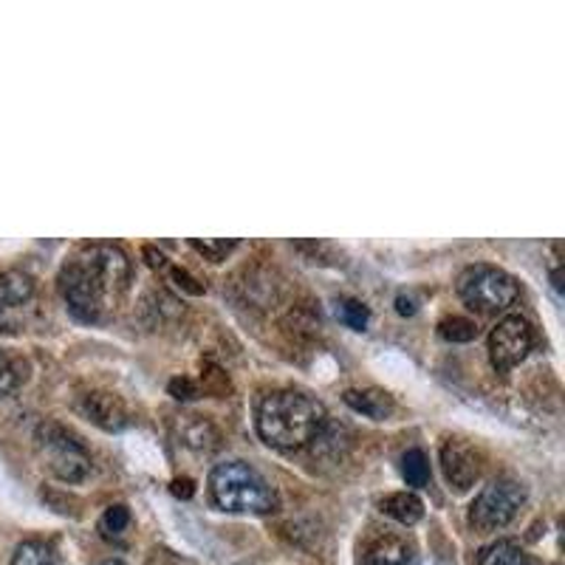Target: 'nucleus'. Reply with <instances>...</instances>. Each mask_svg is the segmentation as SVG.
<instances>
[{
	"instance_id": "17",
	"label": "nucleus",
	"mask_w": 565,
	"mask_h": 565,
	"mask_svg": "<svg viewBox=\"0 0 565 565\" xmlns=\"http://www.w3.org/2000/svg\"><path fill=\"white\" fill-rule=\"evenodd\" d=\"M337 317L342 320L348 328H353V332H365L368 323H371V309H368L365 303L353 300V297H342L337 303Z\"/></svg>"
},
{
	"instance_id": "22",
	"label": "nucleus",
	"mask_w": 565,
	"mask_h": 565,
	"mask_svg": "<svg viewBox=\"0 0 565 565\" xmlns=\"http://www.w3.org/2000/svg\"><path fill=\"white\" fill-rule=\"evenodd\" d=\"M190 247H193L199 255L207 257V261L221 263V261H227L229 252L238 247V241H190Z\"/></svg>"
},
{
	"instance_id": "1",
	"label": "nucleus",
	"mask_w": 565,
	"mask_h": 565,
	"mask_svg": "<svg viewBox=\"0 0 565 565\" xmlns=\"http://www.w3.org/2000/svg\"><path fill=\"white\" fill-rule=\"evenodd\" d=\"M131 280V261L113 243H88L60 272V294L83 323H103L117 311Z\"/></svg>"
},
{
	"instance_id": "11",
	"label": "nucleus",
	"mask_w": 565,
	"mask_h": 565,
	"mask_svg": "<svg viewBox=\"0 0 565 565\" xmlns=\"http://www.w3.org/2000/svg\"><path fill=\"white\" fill-rule=\"evenodd\" d=\"M362 565H410L413 563V545L407 540L394 538V534H385V538H376L365 545V552L359 557Z\"/></svg>"
},
{
	"instance_id": "19",
	"label": "nucleus",
	"mask_w": 565,
	"mask_h": 565,
	"mask_svg": "<svg viewBox=\"0 0 565 565\" xmlns=\"http://www.w3.org/2000/svg\"><path fill=\"white\" fill-rule=\"evenodd\" d=\"M184 438L190 447L195 449H215L218 447V430L204 419H195L190 421V428L184 430Z\"/></svg>"
},
{
	"instance_id": "28",
	"label": "nucleus",
	"mask_w": 565,
	"mask_h": 565,
	"mask_svg": "<svg viewBox=\"0 0 565 565\" xmlns=\"http://www.w3.org/2000/svg\"><path fill=\"white\" fill-rule=\"evenodd\" d=\"M97 565H128V563H122V560L113 557V560H103V563H97Z\"/></svg>"
},
{
	"instance_id": "21",
	"label": "nucleus",
	"mask_w": 565,
	"mask_h": 565,
	"mask_svg": "<svg viewBox=\"0 0 565 565\" xmlns=\"http://www.w3.org/2000/svg\"><path fill=\"white\" fill-rule=\"evenodd\" d=\"M21 385V371H17V362L9 357L3 348H0V396L12 394L14 387Z\"/></svg>"
},
{
	"instance_id": "12",
	"label": "nucleus",
	"mask_w": 565,
	"mask_h": 565,
	"mask_svg": "<svg viewBox=\"0 0 565 565\" xmlns=\"http://www.w3.org/2000/svg\"><path fill=\"white\" fill-rule=\"evenodd\" d=\"M478 565H538V560L526 552L524 545L512 538H501L483 545L478 552Z\"/></svg>"
},
{
	"instance_id": "25",
	"label": "nucleus",
	"mask_w": 565,
	"mask_h": 565,
	"mask_svg": "<svg viewBox=\"0 0 565 565\" xmlns=\"http://www.w3.org/2000/svg\"><path fill=\"white\" fill-rule=\"evenodd\" d=\"M416 309H419V305H416L413 297H407V294L396 297V311H399L401 317H413Z\"/></svg>"
},
{
	"instance_id": "24",
	"label": "nucleus",
	"mask_w": 565,
	"mask_h": 565,
	"mask_svg": "<svg viewBox=\"0 0 565 565\" xmlns=\"http://www.w3.org/2000/svg\"><path fill=\"white\" fill-rule=\"evenodd\" d=\"M172 277H176V280H179L181 289L190 291V294H201V291H204V286H199V280H195V277L187 275L184 269H172Z\"/></svg>"
},
{
	"instance_id": "3",
	"label": "nucleus",
	"mask_w": 565,
	"mask_h": 565,
	"mask_svg": "<svg viewBox=\"0 0 565 565\" xmlns=\"http://www.w3.org/2000/svg\"><path fill=\"white\" fill-rule=\"evenodd\" d=\"M209 495L218 509L232 515H272L277 509V492L247 461L215 464L209 472Z\"/></svg>"
},
{
	"instance_id": "26",
	"label": "nucleus",
	"mask_w": 565,
	"mask_h": 565,
	"mask_svg": "<svg viewBox=\"0 0 565 565\" xmlns=\"http://www.w3.org/2000/svg\"><path fill=\"white\" fill-rule=\"evenodd\" d=\"M193 481L190 478H176L172 481V495L176 497H193Z\"/></svg>"
},
{
	"instance_id": "10",
	"label": "nucleus",
	"mask_w": 565,
	"mask_h": 565,
	"mask_svg": "<svg viewBox=\"0 0 565 565\" xmlns=\"http://www.w3.org/2000/svg\"><path fill=\"white\" fill-rule=\"evenodd\" d=\"M80 413L85 419H91L97 428L108 430H124L131 424V413H128V407L122 405V399H117L113 394H103V390H94V394H85L80 399Z\"/></svg>"
},
{
	"instance_id": "27",
	"label": "nucleus",
	"mask_w": 565,
	"mask_h": 565,
	"mask_svg": "<svg viewBox=\"0 0 565 565\" xmlns=\"http://www.w3.org/2000/svg\"><path fill=\"white\" fill-rule=\"evenodd\" d=\"M145 257H147V263H151L153 269H165V266H167V257L161 255V252H156L153 247H145Z\"/></svg>"
},
{
	"instance_id": "13",
	"label": "nucleus",
	"mask_w": 565,
	"mask_h": 565,
	"mask_svg": "<svg viewBox=\"0 0 565 565\" xmlns=\"http://www.w3.org/2000/svg\"><path fill=\"white\" fill-rule=\"evenodd\" d=\"M345 405L351 407V410H357V413L376 421L387 419L396 407L394 396L385 394V390H376V387H371V390H348V394H345Z\"/></svg>"
},
{
	"instance_id": "16",
	"label": "nucleus",
	"mask_w": 565,
	"mask_h": 565,
	"mask_svg": "<svg viewBox=\"0 0 565 565\" xmlns=\"http://www.w3.org/2000/svg\"><path fill=\"white\" fill-rule=\"evenodd\" d=\"M401 478L407 481V486H428L430 481V464L428 455L421 449H407L401 455Z\"/></svg>"
},
{
	"instance_id": "6",
	"label": "nucleus",
	"mask_w": 565,
	"mask_h": 565,
	"mask_svg": "<svg viewBox=\"0 0 565 565\" xmlns=\"http://www.w3.org/2000/svg\"><path fill=\"white\" fill-rule=\"evenodd\" d=\"M37 444L49 461V469L60 481L80 483L88 478L91 455L71 430H65L62 424H43L37 430Z\"/></svg>"
},
{
	"instance_id": "8",
	"label": "nucleus",
	"mask_w": 565,
	"mask_h": 565,
	"mask_svg": "<svg viewBox=\"0 0 565 565\" xmlns=\"http://www.w3.org/2000/svg\"><path fill=\"white\" fill-rule=\"evenodd\" d=\"M35 300V280L26 272H0V332H17V317Z\"/></svg>"
},
{
	"instance_id": "20",
	"label": "nucleus",
	"mask_w": 565,
	"mask_h": 565,
	"mask_svg": "<svg viewBox=\"0 0 565 565\" xmlns=\"http://www.w3.org/2000/svg\"><path fill=\"white\" fill-rule=\"evenodd\" d=\"M131 526V512L124 509V506H108L105 515L99 517V531H103V538H119L124 534V529Z\"/></svg>"
},
{
	"instance_id": "7",
	"label": "nucleus",
	"mask_w": 565,
	"mask_h": 565,
	"mask_svg": "<svg viewBox=\"0 0 565 565\" xmlns=\"http://www.w3.org/2000/svg\"><path fill=\"white\" fill-rule=\"evenodd\" d=\"M531 345H534V332H531L529 320L520 314H509L492 328L490 334V359L497 373H506L517 368L529 357Z\"/></svg>"
},
{
	"instance_id": "15",
	"label": "nucleus",
	"mask_w": 565,
	"mask_h": 565,
	"mask_svg": "<svg viewBox=\"0 0 565 565\" xmlns=\"http://www.w3.org/2000/svg\"><path fill=\"white\" fill-rule=\"evenodd\" d=\"M12 565H60V557L43 540H23L12 554Z\"/></svg>"
},
{
	"instance_id": "4",
	"label": "nucleus",
	"mask_w": 565,
	"mask_h": 565,
	"mask_svg": "<svg viewBox=\"0 0 565 565\" xmlns=\"http://www.w3.org/2000/svg\"><path fill=\"white\" fill-rule=\"evenodd\" d=\"M458 294L469 309L495 314V311H506L515 305L520 297V286L509 272L490 266V263H476V266H467L458 277Z\"/></svg>"
},
{
	"instance_id": "23",
	"label": "nucleus",
	"mask_w": 565,
	"mask_h": 565,
	"mask_svg": "<svg viewBox=\"0 0 565 565\" xmlns=\"http://www.w3.org/2000/svg\"><path fill=\"white\" fill-rule=\"evenodd\" d=\"M170 396L172 399H179V401H190L199 396V390H195V385L187 376H179V380H172L170 382Z\"/></svg>"
},
{
	"instance_id": "2",
	"label": "nucleus",
	"mask_w": 565,
	"mask_h": 565,
	"mask_svg": "<svg viewBox=\"0 0 565 565\" xmlns=\"http://www.w3.org/2000/svg\"><path fill=\"white\" fill-rule=\"evenodd\" d=\"M257 435L275 449L309 447L325 430V407L300 390H272L257 405Z\"/></svg>"
},
{
	"instance_id": "9",
	"label": "nucleus",
	"mask_w": 565,
	"mask_h": 565,
	"mask_svg": "<svg viewBox=\"0 0 565 565\" xmlns=\"http://www.w3.org/2000/svg\"><path fill=\"white\" fill-rule=\"evenodd\" d=\"M442 467L447 476L449 486L458 492H467L481 476V461H478L476 449L464 442H447L442 449Z\"/></svg>"
},
{
	"instance_id": "5",
	"label": "nucleus",
	"mask_w": 565,
	"mask_h": 565,
	"mask_svg": "<svg viewBox=\"0 0 565 565\" xmlns=\"http://www.w3.org/2000/svg\"><path fill=\"white\" fill-rule=\"evenodd\" d=\"M526 501V490L512 478L492 481L483 486L478 497L469 506V526L481 534H492L512 524Z\"/></svg>"
},
{
	"instance_id": "18",
	"label": "nucleus",
	"mask_w": 565,
	"mask_h": 565,
	"mask_svg": "<svg viewBox=\"0 0 565 565\" xmlns=\"http://www.w3.org/2000/svg\"><path fill=\"white\" fill-rule=\"evenodd\" d=\"M438 337L447 342H472L478 337V325L467 317H447L438 325Z\"/></svg>"
},
{
	"instance_id": "14",
	"label": "nucleus",
	"mask_w": 565,
	"mask_h": 565,
	"mask_svg": "<svg viewBox=\"0 0 565 565\" xmlns=\"http://www.w3.org/2000/svg\"><path fill=\"white\" fill-rule=\"evenodd\" d=\"M382 512L387 517H394L396 524L413 526L424 517V504H421V497L413 495V492H394V495H387L382 501Z\"/></svg>"
}]
</instances>
